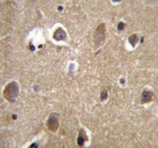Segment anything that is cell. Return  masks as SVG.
Instances as JSON below:
<instances>
[{
	"label": "cell",
	"instance_id": "obj_1",
	"mask_svg": "<svg viewBox=\"0 0 158 148\" xmlns=\"http://www.w3.org/2000/svg\"><path fill=\"white\" fill-rule=\"evenodd\" d=\"M19 93V86L17 82L13 81L6 85L4 91V98L9 102L13 103L15 101Z\"/></svg>",
	"mask_w": 158,
	"mask_h": 148
},
{
	"label": "cell",
	"instance_id": "obj_2",
	"mask_svg": "<svg viewBox=\"0 0 158 148\" xmlns=\"http://www.w3.org/2000/svg\"><path fill=\"white\" fill-rule=\"evenodd\" d=\"M106 38V26L104 23H101L96 29L94 35V41L96 47L104 43Z\"/></svg>",
	"mask_w": 158,
	"mask_h": 148
},
{
	"label": "cell",
	"instance_id": "obj_3",
	"mask_svg": "<svg viewBox=\"0 0 158 148\" xmlns=\"http://www.w3.org/2000/svg\"><path fill=\"white\" fill-rule=\"evenodd\" d=\"M59 125V122L57 116L55 115H51L46 123V126L48 130L52 132H55L58 130Z\"/></svg>",
	"mask_w": 158,
	"mask_h": 148
},
{
	"label": "cell",
	"instance_id": "obj_4",
	"mask_svg": "<svg viewBox=\"0 0 158 148\" xmlns=\"http://www.w3.org/2000/svg\"><path fill=\"white\" fill-rule=\"evenodd\" d=\"M154 97V92L151 91L144 90L141 95V103L146 104L151 102Z\"/></svg>",
	"mask_w": 158,
	"mask_h": 148
},
{
	"label": "cell",
	"instance_id": "obj_5",
	"mask_svg": "<svg viewBox=\"0 0 158 148\" xmlns=\"http://www.w3.org/2000/svg\"><path fill=\"white\" fill-rule=\"evenodd\" d=\"M67 37V34L66 32L62 28H58L56 30L53 35V39L57 41H63Z\"/></svg>",
	"mask_w": 158,
	"mask_h": 148
},
{
	"label": "cell",
	"instance_id": "obj_6",
	"mask_svg": "<svg viewBox=\"0 0 158 148\" xmlns=\"http://www.w3.org/2000/svg\"><path fill=\"white\" fill-rule=\"evenodd\" d=\"M88 141V137H87L86 133L84 129H81L80 133H79V136L77 139V143L79 146H83L85 141Z\"/></svg>",
	"mask_w": 158,
	"mask_h": 148
},
{
	"label": "cell",
	"instance_id": "obj_7",
	"mask_svg": "<svg viewBox=\"0 0 158 148\" xmlns=\"http://www.w3.org/2000/svg\"><path fill=\"white\" fill-rule=\"evenodd\" d=\"M138 41H139V38L136 34H132L128 37V42L134 48L135 47V44L138 43Z\"/></svg>",
	"mask_w": 158,
	"mask_h": 148
},
{
	"label": "cell",
	"instance_id": "obj_8",
	"mask_svg": "<svg viewBox=\"0 0 158 148\" xmlns=\"http://www.w3.org/2000/svg\"><path fill=\"white\" fill-rule=\"evenodd\" d=\"M108 98V92L107 91H104L101 92V100H105Z\"/></svg>",
	"mask_w": 158,
	"mask_h": 148
},
{
	"label": "cell",
	"instance_id": "obj_9",
	"mask_svg": "<svg viewBox=\"0 0 158 148\" xmlns=\"http://www.w3.org/2000/svg\"><path fill=\"white\" fill-rule=\"evenodd\" d=\"M125 27V24L123 22H120L119 23H118V26H117V28H118V30L119 31H122Z\"/></svg>",
	"mask_w": 158,
	"mask_h": 148
}]
</instances>
